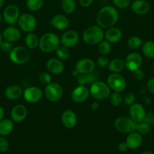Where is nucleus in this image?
<instances>
[{
    "label": "nucleus",
    "instance_id": "obj_20",
    "mask_svg": "<svg viewBox=\"0 0 154 154\" xmlns=\"http://www.w3.org/2000/svg\"><path fill=\"white\" fill-rule=\"evenodd\" d=\"M122 31L116 27H110L104 33V38L110 44L118 43L122 39Z\"/></svg>",
    "mask_w": 154,
    "mask_h": 154
},
{
    "label": "nucleus",
    "instance_id": "obj_19",
    "mask_svg": "<svg viewBox=\"0 0 154 154\" xmlns=\"http://www.w3.org/2000/svg\"><path fill=\"white\" fill-rule=\"evenodd\" d=\"M47 70L53 75H60L64 71L63 63L58 58H51L46 63Z\"/></svg>",
    "mask_w": 154,
    "mask_h": 154
},
{
    "label": "nucleus",
    "instance_id": "obj_14",
    "mask_svg": "<svg viewBox=\"0 0 154 154\" xmlns=\"http://www.w3.org/2000/svg\"><path fill=\"white\" fill-rule=\"evenodd\" d=\"M95 68V63L93 60L89 58H84L79 60L75 66V69L79 75L93 72Z\"/></svg>",
    "mask_w": 154,
    "mask_h": 154
},
{
    "label": "nucleus",
    "instance_id": "obj_24",
    "mask_svg": "<svg viewBox=\"0 0 154 154\" xmlns=\"http://www.w3.org/2000/svg\"><path fill=\"white\" fill-rule=\"evenodd\" d=\"M51 24L56 29L62 31L67 29V27L69 26V20L64 15L57 14L52 18Z\"/></svg>",
    "mask_w": 154,
    "mask_h": 154
},
{
    "label": "nucleus",
    "instance_id": "obj_34",
    "mask_svg": "<svg viewBox=\"0 0 154 154\" xmlns=\"http://www.w3.org/2000/svg\"><path fill=\"white\" fill-rule=\"evenodd\" d=\"M56 55L57 58L60 60H66L70 57V52L69 51V48L64 46H59L55 51Z\"/></svg>",
    "mask_w": 154,
    "mask_h": 154
},
{
    "label": "nucleus",
    "instance_id": "obj_28",
    "mask_svg": "<svg viewBox=\"0 0 154 154\" xmlns=\"http://www.w3.org/2000/svg\"><path fill=\"white\" fill-rule=\"evenodd\" d=\"M125 61L119 58L112 60L109 63L108 69L113 73H119L125 69Z\"/></svg>",
    "mask_w": 154,
    "mask_h": 154
},
{
    "label": "nucleus",
    "instance_id": "obj_30",
    "mask_svg": "<svg viewBox=\"0 0 154 154\" xmlns=\"http://www.w3.org/2000/svg\"><path fill=\"white\" fill-rule=\"evenodd\" d=\"M39 39L34 33L29 32L25 38V45L29 49H34L39 47Z\"/></svg>",
    "mask_w": 154,
    "mask_h": 154
},
{
    "label": "nucleus",
    "instance_id": "obj_16",
    "mask_svg": "<svg viewBox=\"0 0 154 154\" xmlns=\"http://www.w3.org/2000/svg\"><path fill=\"white\" fill-rule=\"evenodd\" d=\"M146 111L142 105L139 103H134L130 106L129 115L130 117L136 123L143 121L146 116Z\"/></svg>",
    "mask_w": 154,
    "mask_h": 154
},
{
    "label": "nucleus",
    "instance_id": "obj_52",
    "mask_svg": "<svg viewBox=\"0 0 154 154\" xmlns=\"http://www.w3.org/2000/svg\"><path fill=\"white\" fill-rule=\"evenodd\" d=\"M4 2H5V0H0V8H1L3 6Z\"/></svg>",
    "mask_w": 154,
    "mask_h": 154
},
{
    "label": "nucleus",
    "instance_id": "obj_9",
    "mask_svg": "<svg viewBox=\"0 0 154 154\" xmlns=\"http://www.w3.org/2000/svg\"><path fill=\"white\" fill-rule=\"evenodd\" d=\"M63 94V90L61 86L57 83L51 82L45 87V96L50 102H57L61 99Z\"/></svg>",
    "mask_w": 154,
    "mask_h": 154
},
{
    "label": "nucleus",
    "instance_id": "obj_50",
    "mask_svg": "<svg viewBox=\"0 0 154 154\" xmlns=\"http://www.w3.org/2000/svg\"><path fill=\"white\" fill-rule=\"evenodd\" d=\"M4 115H5L4 109L2 108V107L0 106V121H1V120L3 119V117H4Z\"/></svg>",
    "mask_w": 154,
    "mask_h": 154
},
{
    "label": "nucleus",
    "instance_id": "obj_15",
    "mask_svg": "<svg viewBox=\"0 0 154 154\" xmlns=\"http://www.w3.org/2000/svg\"><path fill=\"white\" fill-rule=\"evenodd\" d=\"M79 42L78 33L73 30H68L65 32L60 38V43L64 47L71 48L75 47Z\"/></svg>",
    "mask_w": 154,
    "mask_h": 154
},
{
    "label": "nucleus",
    "instance_id": "obj_18",
    "mask_svg": "<svg viewBox=\"0 0 154 154\" xmlns=\"http://www.w3.org/2000/svg\"><path fill=\"white\" fill-rule=\"evenodd\" d=\"M77 116L72 110H66L62 113L61 122L67 129H72L77 124Z\"/></svg>",
    "mask_w": 154,
    "mask_h": 154
},
{
    "label": "nucleus",
    "instance_id": "obj_2",
    "mask_svg": "<svg viewBox=\"0 0 154 154\" xmlns=\"http://www.w3.org/2000/svg\"><path fill=\"white\" fill-rule=\"evenodd\" d=\"M60 39L53 32H47L39 38V48L44 53H51L56 51L60 46Z\"/></svg>",
    "mask_w": 154,
    "mask_h": 154
},
{
    "label": "nucleus",
    "instance_id": "obj_47",
    "mask_svg": "<svg viewBox=\"0 0 154 154\" xmlns=\"http://www.w3.org/2000/svg\"><path fill=\"white\" fill-rule=\"evenodd\" d=\"M79 4L83 8H88L92 4L93 0H79Z\"/></svg>",
    "mask_w": 154,
    "mask_h": 154
},
{
    "label": "nucleus",
    "instance_id": "obj_48",
    "mask_svg": "<svg viewBox=\"0 0 154 154\" xmlns=\"http://www.w3.org/2000/svg\"><path fill=\"white\" fill-rule=\"evenodd\" d=\"M118 149H119V150H120L121 152H125L128 150V145H127L126 142H122L118 145Z\"/></svg>",
    "mask_w": 154,
    "mask_h": 154
},
{
    "label": "nucleus",
    "instance_id": "obj_1",
    "mask_svg": "<svg viewBox=\"0 0 154 154\" xmlns=\"http://www.w3.org/2000/svg\"><path fill=\"white\" fill-rule=\"evenodd\" d=\"M119 20V12L113 6H104L98 11L96 17L98 25L102 29L113 27Z\"/></svg>",
    "mask_w": 154,
    "mask_h": 154
},
{
    "label": "nucleus",
    "instance_id": "obj_33",
    "mask_svg": "<svg viewBox=\"0 0 154 154\" xmlns=\"http://www.w3.org/2000/svg\"><path fill=\"white\" fill-rule=\"evenodd\" d=\"M143 44V41L141 38L138 36H131L128 40V46L129 48L133 50H136L142 47Z\"/></svg>",
    "mask_w": 154,
    "mask_h": 154
},
{
    "label": "nucleus",
    "instance_id": "obj_45",
    "mask_svg": "<svg viewBox=\"0 0 154 154\" xmlns=\"http://www.w3.org/2000/svg\"><path fill=\"white\" fill-rule=\"evenodd\" d=\"M146 88H147L148 91H149V93L154 95V78H150V79L147 81Z\"/></svg>",
    "mask_w": 154,
    "mask_h": 154
},
{
    "label": "nucleus",
    "instance_id": "obj_36",
    "mask_svg": "<svg viewBox=\"0 0 154 154\" xmlns=\"http://www.w3.org/2000/svg\"><path fill=\"white\" fill-rule=\"evenodd\" d=\"M110 102L113 107H119L123 102V97L119 92H113L110 95Z\"/></svg>",
    "mask_w": 154,
    "mask_h": 154
},
{
    "label": "nucleus",
    "instance_id": "obj_53",
    "mask_svg": "<svg viewBox=\"0 0 154 154\" xmlns=\"http://www.w3.org/2000/svg\"><path fill=\"white\" fill-rule=\"evenodd\" d=\"M142 154H154V153H152V152H151V151H148V150H147V151H144V152H143V153H142Z\"/></svg>",
    "mask_w": 154,
    "mask_h": 154
},
{
    "label": "nucleus",
    "instance_id": "obj_57",
    "mask_svg": "<svg viewBox=\"0 0 154 154\" xmlns=\"http://www.w3.org/2000/svg\"><path fill=\"white\" fill-rule=\"evenodd\" d=\"M153 71H154V63H153Z\"/></svg>",
    "mask_w": 154,
    "mask_h": 154
},
{
    "label": "nucleus",
    "instance_id": "obj_25",
    "mask_svg": "<svg viewBox=\"0 0 154 154\" xmlns=\"http://www.w3.org/2000/svg\"><path fill=\"white\" fill-rule=\"evenodd\" d=\"M24 91L20 86L11 85L8 87L5 90V96L11 100H16L22 96Z\"/></svg>",
    "mask_w": 154,
    "mask_h": 154
},
{
    "label": "nucleus",
    "instance_id": "obj_43",
    "mask_svg": "<svg viewBox=\"0 0 154 154\" xmlns=\"http://www.w3.org/2000/svg\"><path fill=\"white\" fill-rule=\"evenodd\" d=\"M8 147L9 144L7 139L4 137H0V152H2V153L6 152L8 150Z\"/></svg>",
    "mask_w": 154,
    "mask_h": 154
},
{
    "label": "nucleus",
    "instance_id": "obj_51",
    "mask_svg": "<svg viewBox=\"0 0 154 154\" xmlns=\"http://www.w3.org/2000/svg\"><path fill=\"white\" fill-rule=\"evenodd\" d=\"M72 75H73L74 77H75V78H77V77H78L79 75V73H78V72H77V71L75 70H75H74L73 72H72Z\"/></svg>",
    "mask_w": 154,
    "mask_h": 154
},
{
    "label": "nucleus",
    "instance_id": "obj_55",
    "mask_svg": "<svg viewBox=\"0 0 154 154\" xmlns=\"http://www.w3.org/2000/svg\"><path fill=\"white\" fill-rule=\"evenodd\" d=\"M2 14H0V23L2 22Z\"/></svg>",
    "mask_w": 154,
    "mask_h": 154
},
{
    "label": "nucleus",
    "instance_id": "obj_44",
    "mask_svg": "<svg viewBox=\"0 0 154 154\" xmlns=\"http://www.w3.org/2000/svg\"><path fill=\"white\" fill-rule=\"evenodd\" d=\"M133 73H134V78H135V79L138 80V81H141V80H143L145 77V73L143 72V71L141 70L140 69H137V70H136L135 72H133Z\"/></svg>",
    "mask_w": 154,
    "mask_h": 154
},
{
    "label": "nucleus",
    "instance_id": "obj_6",
    "mask_svg": "<svg viewBox=\"0 0 154 154\" xmlns=\"http://www.w3.org/2000/svg\"><path fill=\"white\" fill-rule=\"evenodd\" d=\"M116 130L122 133H130L136 130L137 123L130 117H120L114 122Z\"/></svg>",
    "mask_w": 154,
    "mask_h": 154
},
{
    "label": "nucleus",
    "instance_id": "obj_22",
    "mask_svg": "<svg viewBox=\"0 0 154 154\" xmlns=\"http://www.w3.org/2000/svg\"><path fill=\"white\" fill-rule=\"evenodd\" d=\"M142 141H143V138H142L141 135L137 132H130L129 135H128L125 142L128 145V149L135 150L141 145Z\"/></svg>",
    "mask_w": 154,
    "mask_h": 154
},
{
    "label": "nucleus",
    "instance_id": "obj_3",
    "mask_svg": "<svg viewBox=\"0 0 154 154\" xmlns=\"http://www.w3.org/2000/svg\"><path fill=\"white\" fill-rule=\"evenodd\" d=\"M104 38V30L99 26H91L83 32V41L88 45H95L99 44Z\"/></svg>",
    "mask_w": 154,
    "mask_h": 154
},
{
    "label": "nucleus",
    "instance_id": "obj_42",
    "mask_svg": "<svg viewBox=\"0 0 154 154\" xmlns=\"http://www.w3.org/2000/svg\"><path fill=\"white\" fill-rule=\"evenodd\" d=\"M12 45L11 42H9L5 41V42H2L1 45H0V49L2 52L5 53V54H9L12 50Z\"/></svg>",
    "mask_w": 154,
    "mask_h": 154
},
{
    "label": "nucleus",
    "instance_id": "obj_40",
    "mask_svg": "<svg viewBox=\"0 0 154 154\" xmlns=\"http://www.w3.org/2000/svg\"><path fill=\"white\" fill-rule=\"evenodd\" d=\"M39 81L45 85H48L50 83H51V77L48 72H42L39 75Z\"/></svg>",
    "mask_w": 154,
    "mask_h": 154
},
{
    "label": "nucleus",
    "instance_id": "obj_7",
    "mask_svg": "<svg viewBox=\"0 0 154 154\" xmlns=\"http://www.w3.org/2000/svg\"><path fill=\"white\" fill-rule=\"evenodd\" d=\"M107 85L114 92L122 93L126 87V81L119 73H112L107 78Z\"/></svg>",
    "mask_w": 154,
    "mask_h": 154
},
{
    "label": "nucleus",
    "instance_id": "obj_41",
    "mask_svg": "<svg viewBox=\"0 0 154 154\" xmlns=\"http://www.w3.org/2000/svg\"><path fill=\"white\" fill-rule=\"evenodd\" d=\"M109 63H110V61H109L108 57L105 55L100 56L98 58V60H97V64L98 65V66L101 68H105L108 66Z\"/></svg>",
    "mask_w": 154,
    "mask_h": 154
},
{
    "label": "nucleus",
    "instance_id": "obj_10",
    "mask_svg": "<svg viewBox=\"0 0 154 154\" xmlns=\"http://www.w3.org/2000/svg\"><path fill=\"white\" fill-rule=\"evenodd\" d=\"M143 63L141 55L138 53H131L126 57L125 60V66L129 72H134L140 69Z\"/></svg>",
    "mask_w": 154,
    "mask_h": 154
},
{
    "label": "nucleus",
    "instance_id": "obj_11",
    "mask_svg": "<svg viewBox=\"0 0 154 154\" xmlns=\"http://www.w3.org/2000/svg\"><path fill=\"white\" fill-rule=\"evenodd\" d=\"M20 17V10L15 5H9L5 8L2 17L9 25H14L18 22Z\"/></svg>",
    "mask_w": 154,
    "mask_h": 154
},
{
    "label": "nucleus",
    "instance_id": "obj_4",
    "mask_svg": "<svg viewBox=\"0 0 154 154\" xmlns=\"http://www.w3.org/2000/svg\"><path fill=\"white\" fill-rule=\"evenodd\" d=\"M90 95L96 100H104L110 95V88L103 81H96L90 85Z\"/></svg>",
    "mask_w": 154,
    "mask_h": 154
},
{
    "label": "nucleus",
    "instance_id": "obj_27",
    "mask_svg": "<svg viewBox=\"0 0 154 154\" xmlns=\"http://www.w3.org/2000/svg\"><path fill=\"white\" fill-rule=\"evenodd\" d=\"M13 120L10 119H2L0 121V135L5 136L9 135L14 129Z\"/></svg>",
    "mask_w": 154,
    "mask_h": 154
},
{
    "label": "nucleus",
    "instance_id": "obj_23",
    "mask_svg": "<svg viewBox=\"0 0 154 154\" xmlns=\"http://www.w3.org/2000/svg\"><path fill=\"white\" fill-rule=\"evenodd\" d=\"M149 9L150 6L145 0H135L131 4V10L136 14H145L149 12Z\"/></svg>",
    "mask_w": 154,
    "mask_h": 154
},
{
    "label": "nucleus",
    "instance_id": "obj_32",
    "mask_svg": "<svg viewBox=\"0 0 154 154\" xmlns=\"http://www.w3.org/2000/svg\"><path fill=\"white\" fill-rule=\"evenodd\" d=\"M26 5L31 11H37L40 10L44 5V0H27Z\"/></svg>",
    "mask_w": 154,
    "mask_h": 154
},
{
    "label": "nucleus",
    "instance_id": "obj_21",
    "mask_svg": "<svg viewBox=\"0 0 154 154\" xmlns=\"http://www.w3.org/2000/svg\"><path fill=\"white\" fill-rule=\"evenodd\" d=\"M2 37L5 41L9 42H14L19 40L21 37V32L18 28L9 26L5 29L2 32Z\"/></svg>",
    "mask_w": 154,
    "mask_h": 154
},
{
    "label": "nucleus",
    "instance_id": "obj_35",
    "mask_svg": "<svg viewBox=\"0 0 154 154\" xmlns=\"http://www.w3.org/2000/svg\"><path fill=\"white\" fill-rule=\"evenodd\" d=\"M98 52L101 54V55H108L110 52H111L112 47L110 42L107 41H101L98 46Z\"/></svg>",
    "mask_w": 154,
    "mask_h": 154
},
{
    "label": "nucleus",
    "instance_id": "obj_54",
    "mask_svg": "<svg viewBox=\"0 0 154 154\" xmlns=\"http://www.w3.org/2000/svg\"><path fill=\"white\" fill-rule=\"evenodd\" d=\"M2 38H3V37H2V33L0 32V45H1L2 42Z\"/></svg>",
    "mask_w": 154,
    "mask_h": 154
},
{
    "label": "nucleus",
    "instance_id": "obj_56",
    "mask_svg": "<svg viewBox=\"0 0 154 154\" xmlns=\"http://www.w3.org/2000/svg\"><path fill=\"white\" fill-rule=\"evenodd\" d=\"M152 125H153V126H154V120H153V122H152Z\"/></svg>",
    "mask_w": 154,
    "mask_h": 154
},
{
    "label": "nucleus",
    "instance_id": "obj_49",
    "mask_svg": "<svg viewBox=\"0 0 154 154\" xmlns=\"http://www.w3.org/2000/svg\"><path fill=\"white\" fill-rule=\"evenodd\" d=\"M91 109L93 110V111H96V110H98V108H99L100 105L99 103H98V102H94L93 103L91 104Z\"/></svg>",
    "mask_w": 154,
    "mask_h": 154
},
{
    "label": "nucleus",
    "instance_id": "obj_37",
    "mask_svg": "<svg viewBox=\"0 0 154 154\" xmlns=\"http://www.w3.org/2000/svg\"><path fill=\"white\" fill-rule=\"evenodd\" d=\"M135 131H137L140 135H146V134L149 133V132L150 131V125L145 121L137 123Z\"/></svg>",
    "mask_w": 154,
    "mask_h": 154
},
{
    "label": "nucleus",
    "instance_id": "obj_13",
    "mask_svg": "<svg viewBox=\"0 0 154 154\" xmlns=\"http://www.w3.org/2000/svg\"><path fill=\"white\" fill-rule=\"evenodd\" d=\"M89 94V90L85 86L79 85L71 93V99L75 103H82L87 100Z\"/></svg>",
    "mask_w": 154,
    "mask_h": 154
},
{
    "label": "nucleus",
    "instance_id": "obj_26",
    "mask_svg": "<svg viewBox=\"0 0 154 154\" xmlns=\"http://www.w3.org/2000/svg\"><path fill=\"white\" fill-rule=\"evenodd\" d=\"M97 79H98L97 75L93 72H91V73L82 74V75H79L76 78V82L79 85L86 86L89 85V84L91 85L95 81H96Z\"/></svg>",
    "mask_w": 154,
    "mask_h": 154
},
{
    "label": "nucleus",
    "instance_id": "obj_5",
    "mask_svg": "<svg viewBox=\"0 0 154 154\" xmlns=\"http://www.w3.org/2000/svg\"><path fill=\"white\" fill-rule=\"evenodd\" d=\"M9 58L15 64H25L30 60V54L27 48L18 46L12 48L11 51L9 53Z\"/></svg>",
    "mask_w": 154,
    "mask_h": 154
},
{
    "label": "nucleus",
    "instance_id": "obj_39",
    "mask_svg": "<svg viewBox=\"0 0 154 154\" xmlns=\"http://www.w3.org/2000/svg\"><path fill=\"white\" fill-rule=\"evenodd\" d=\"M113 2L115 6L117 7L118 8L124 9L129 6L131 0H113Z\"/></svg>",
    "mask_w": 154,
    "mask_h": 154
},
{
    "label": "nucleus",
    "instance_id": "obj_38",
    "mask_svg": "<svg viewBox=\"0 0 154 154\" xmlns=\"http://www.w3.org/2000/svg\"><path fill=\"white\" fill-rule=\"evenodd\" d=\"M136 97L133 93H128L123 98V102L128 106H131L133 104L135 103Z\"/></svg>",
    "mask_w": 154,
    "mask_h": 154
},
{
    "label": "nucleus",
    "instance_id": "obj_12",
    "mask_svg": "<svg viewBox=\"0 0 154 154\" xmlns=\"http://www.w3.org/2000/svg\"><path fill=\"white\" fill-rule=\"evenodd\" d=\"M42 90L38 87H27L23 93L24 99L31 104L39 102L42 99Z\"/></svg>",
    "mask_w": 154,
    "mask_h": 154
},
{
    "label": "nucleus",
    "instance_id": "obj_17",
    "mask_svg": "<svg viewBox=\"0 0 154 154\" xmlns=\"http://www.w3.org/2000/svg\"><path fill=\"white\" fill-rule=\"evenodd\" d=\"M28 111L26 106L23 105H17L14 107L11 111V118L14 122L21 123L24 121L27 117Z\"/></svg>",
    "mask_w": 154,
    "mask_h": 154
},
{
    "label": "nucleus",
    "instance_id": "obj_46",
    "mask_svg": "<svg viewBox=\"0 0 154 154\" xmlns=\"http://www.w3.org/2000/svg\"><path fill=\"white\" fill-rule=\"evenodd\" d=\"M154 120V114H152V112H149V114H146L145 116V118L143 120V121H145L146 123H149V125L152 124V122Z\"/></svg>",
    "mask_w": 154,
    "mask_h": 154
},
{
    "label": "nucleus",
    "instance_id": "obj_31",
    "mask_svg": "<svg viewBox=\"0 0 154 154\" xmlns=\"http://www.w3.org/2000/svg\"><path fill=\"white\" fill-rule=\"evenodd\" d=\"M61 7L65 14H70L75 11L76 3L75 0H62Z\"/></svg>",
    "mask_w": 154,
    "mask_h": 154
},
{
    "label": "nucleus",
    "instance_id": "obj_29",
    "mask_svg": "<svg viewBox=\"0 0 154 154\" xmlns=\"http://www.w3.org/2000/svg\"><path fill=\"white\" fill-rule=\"evenodd\" d=\"M143 54L148 59L154 58V42L146 41L142 45Z\"/></svg>",
    "mask_w": 154,
    "mask_h": 154
},
{
    "label": "nucleus",
    "instance_id": "obj_8",
    "mask_svg": "<svg viewBox=\"0 0 154 154\" xmlns=\"http://www.w3.org/2000/svg\"><path fill=\"white\" fill-rule=\"evenodd\" d=\"M18 22L20 28L25 32H31L34 31L37 25L36 17L33 14L28 13L20 15Z\"/></svg>",
    "mask_w": 154,
    "mask_h": 154
}]
</instances>
